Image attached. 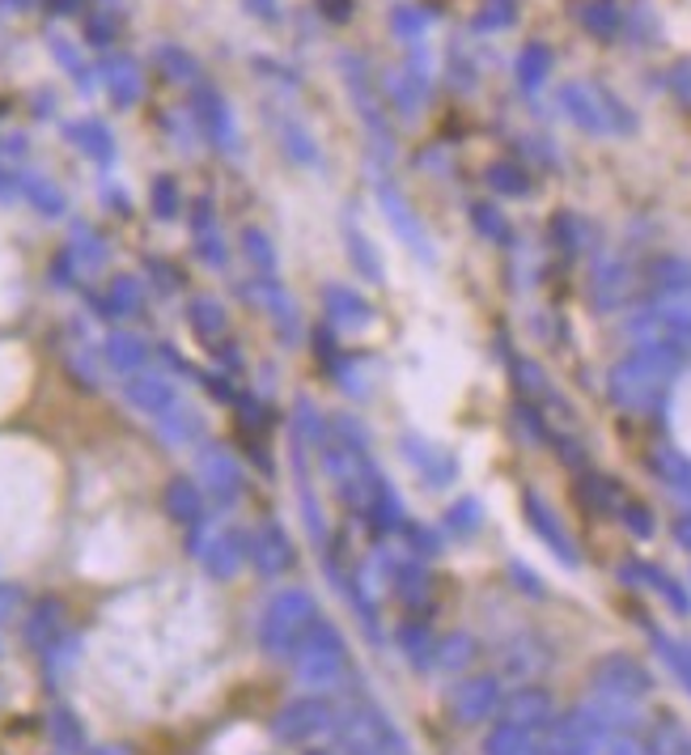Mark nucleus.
Returning a JSON list of instances; mask_svg holds the SVG:
<instances>
[{
  "instance_id": "nucleus-1",
  "label": "nucleus",
  "mask_w": 691,
  "mask_h": 755,
  "mask_svg": "<svg viewBox=\"0 0 691 755\" xmlns=\"http://www.w3.org/2000/svg\"><path fill=\"white\" fill-rule=\"evenodd\" d=\"M683 348L661 345V340H645L636 345L628 357H620L611 370H607V395L611 404L624 412H636V416H649V412H661L675 378L683 370Z\"/></svg>"
},
{
  "instance_id": "nucleus-2",
  "label": "nucleus",
  "mask_w": 691,
  "mask_h": 755,
  "mask_svg": "<svg viewBox=\"0 0 691 755\" xmlns=\"http://www.w3.org/2000/svg\"><path fill=\"white\" fill-rule=\"evenodd\" d=\"M322 620L318 616V602L310 590L293 586V590H281V595L268 602L263 620H259V645L272 654V658H297V650L306 645V636L315 632V624Z\"/></svg>"
},
{
  "instance_id": "nucleus-3",
  "label": "nucleus",
  "mask_w": 691,
  "mask_h": 755,
  "mask_svg": "<svg viewBox=\"0 0 691 755\" xmlns=\"http://www.w3.org/2000/svg\"><path fill=\"white\" fill-rule=\"evenodd\" d=\"M318 463H322V475H327L331 493L361 518L370 497H374V480L382 467H377L370 454H361V450H352V446H344V441L336 438H327L318 446Z\"/></svg>"
},
{
  "instance_id": "nucleus-4",
  "label": "nucleus",
  "mask_w": 691,
  "mask_h": 755,
  "mask_svg": "<svg viewBox=\"0 0 691 755\" xmlns=\"http://www.w3.org/2000/svg\"><path fill=\"white\" fill-rule=\"evenodd\" d=\"M408 743L399 725L377 700H352L344 713L336 718V752L340 755H382L390 747Z\"/></svg>"
},
{
  "instance_id": "nucleus-5",
  "label": "nucleus",
  "mask_w": 691,
  "mask_h": 755,
  "mask_svg": "<svg viewBox=\"0 0 691 755\" xmlns=\"http://www.w3.org/2000/svg\"><path fill=\"white\" fill-rule=\"evenodd\" d=\"M293 671L306 688L315 692H327V688H340L348 675V641L344 632L336 629L331 620H318L315 632L306 636V645L297 650L293 658Z\"/></svg>"
},
{
  "instance_id": "nucleus-6",
  "label": "nucleus",
  "mask_w": 691,
  "mask_h": 755,
  "mask_svg": "<svg viewBox=\"0 0 691 755\" xmlns=\"http://www.w3.org/2000/svg\"><path fill=\"white\" fill-rule=\"evenodd\" d=\"M590 684H594L598 696H611V700H645L654 692V675L645 671V662H636L632 654H607V658L594 662L590 671Z\"/></svg>"
},
{
  "instance_id": "nucleus-7",
  "label": "nucleus",
  "mask_w": 691,
  "mask_h": 755,
  "mask_svg": "<svg viewBox=\"0 0 691 755\" xmlns=\"http://www.w3.org/2000/svg\"><path fill=\"white\" fill-rule=\"evenodd\" d=\"M399 454L408 459V467L420 475L424 488H450V484L458 480V454L433 438L404 433V438H399Z\"/></svg>"
},
{
  "instance_id": "nucleus-8",
  "label": "nucleus",
  "mask_w": 691,
  "mask_h": 755,
  "mask_svg": "<svg viewBox=\"0 0 691 755\" xmlns=\"http://www.w3.org/2000/svg\"><path fill=\"white\" fill-rule=\"evenodd\" d=\"M505 705L501 679L497 675H475L450 688V718L458 725H479L488 718H497Z\"/></svg>"
},
{
  "instance_id": "nucleus-9",
  "label": "nucleus",
  "mask_w": 691,
  "mask_h": 755,
  "mask_svg": "<svg viewBox=\"0 0 691 755\" xmlns=\"http://www.w3.org/2000/svg\"><path fill=\"white\" fill-rule=\"evenodd\" d=\"M336 718H340V713H336L331 700H322V696H302V700L284 705L281 713H276L272 730H276L281 743H306V739H315L322 730H336Z\"/></svg>"
},
{
  "instance_id": "nucleus-10",
  "label": "nucleus",
  "mask_w": 691,
  "mask_h": 755,
  "mask_svg": "<svg viewBox=\"0 0 691 755\" xmlns=\"http://www.w3.org/2000/svg\"><path fill=\"white\" fill-rule=\"evenodd\" d=\"M522 514H526V527H531L534 536L543 539V548L560 561L565 568H577L581 565V552H577V543H573V536L565 531V522H560V514L552 509V505L543 502L539 493H526L522 497Z\"/></svg>"
},
{
  "instance_id": "nucleus-11",
  "label": "nucleus",
  "mask_w": 691,
  "mask_h": 755,
  "mask_svg": "<svg viewBox=\"0 0 691 755\" xmlns=\"http://www.w3.org/2000/svg\"><path fill=\"white\" fill-rule=\"evenodd\" d=\"M382 568H386V582H390L395 598H399L408 611H424V607H429L433 577H429V568L420 565L416 556H390V552H382Z\"/></svg>"
},
{
  "instance_id": "nucleus-12",
  "label": "nucleus",
  "mask_w": 691,
  "mask_h": 755,
  "mask_svg": "<svg viewBox=\"0 0 691 755\" xmlns=\"http://www.w3.org/2000/svg\"><path fill=\"white\" fill-rule=\"evenodd\" d=\"M377 195H382L386 221H390V229L399 234V243H404V247H408V251L416 255L420 263H433V259H438V251H433V243H429V229H424V225H420V217H416V213L408 209V200H404V195H395L390 188H382Z\"/></svg>"
},
{
  "instance_id": "nucleus-13",
  "label": "nucleus",
  "mask_w": 691,
  "mask_h": 755,
  "mask_svg": "<svg viewBox=\"0 0 691 755\" xmlns=\"http://www.w3.org/2000/svg\"><path fill=\"white\" fill-rule=\"evenodd\" d=\"M322 306H327V318L336 327H348V331H370L377 318L374 302L361 289H352V284H327L322 289Z\"/></svg>"
},
{
  "instance_id": "nucleus-14",
  "label": "nucleus",
  "mask_w": 691,
  "mask_h": 755,
  "mask_svg": "<svg viewBox=\"0 0 691 755\" xmlns=\"http://www.w3.org/2000/svg\"><path fill=\"white\" fill-rule=\"evenodd\" d=\"M547 730H552V734H547V747H543L547 755H598L602 752V743H607L577 709H573L568 718H556Z\"/></svg>"
},
{
  "instance_id": "nucleus-15",
  "label": "nucleus",
  "mask_w": 691,
  "mask_h": 755,
  "mask_svg": "<svg viewBox=\"0 0 691 755\" xmlns=\"http://www.w3.org/2000/svg\"><path fill=\"white\" fill-rule=\"evenodd\" d=\"M501 713H505V722L526 725V730H543V725L556 722V705H552V692H547V688H534V684H522L518 692L505 696Z\"/></svg>"
},
{
  "instance_id": "nucleus-16",
  "label": "nucleus",
  "mask_w": 691,
  "mask_h": 755,
  "mask_svg": "<svg viewBox=\"0 0 691 755\" xmlns=\"http://www.w3.org/2000/svg\"><path fill=\"white\" fill-rule=\"evenodd\" d=\"M620 582H628V586H649L654 595L666 598V607L670 611H679V616H691V595L666 573V568L658 565H645V561H624L620 565Z\"/></svg>"
},
{
  "instance_id": "nucleus-17",
  "label": "nucleus",
  "mask_w": 691,
  "mask_h": 755,
  "mask_svg": "<svg viewBox=\"0 0 691 755\" xmlns=\"http://www.w3.org/2000/svg\"><path fill=\"white\" fill-rule=\"evenodd\" d=\"M628 293H632V277L620 259H602V263H594V277H590V302H594L598 315L620 311V306L628 302Z\"/></svg>"
},
{
  "instance_id": "nucleus-18",
  "label": "nucleus",
  "mask_w": 691,
  "mask_h": 755,
  "mask_svg": "<svg viewBox=\"0 0 691 755\" xmlns=\"http://www.w3.org/2000/svg\"><path fill=\"white\" fill-rule=\"evenodd\" d=\"M365 518H370V527H374L377 536L404 531V522H408V514H404V497H399V488L386 480V472H377L374 497H370V505H365Z\"/></svg>"
},
{
  "instance_id": "nucleus-19",
  "label": "nucleus",
  "mask_w": 691,
  "mask_h": 755,
  "mask_svg": "<svg viewBox=\"0 0 691 755\" xmlns=\"http://www.w3.org/2000/svg\"><path fill=\"white\" fill-rule=\"evenodd\" d=\"M649 472L661 488H670L675 497L691 502V459L679 446H654L649 450Z\"/></svg>"
},
{
  "instance_id": "nucleus-20",
  "label": "nucleus",
  "mask_w": 691,
  "mask_h": 755,
  "mask_svg": "<svg viewBox=\"0 0 691 755\" xmlns=\"http://www.w3.org/2000/svg\"><path fill=\"white\" fill-rule=\"evenodd\" d=\"M251 556L263 577H281V573H288L293 561H297V556H293V543H288V536H284L281 527H263V531L254 536Z\"/></svg>"
},
{
  "instance_id": "nucleus-21",
  "label": "nucleus",
  "mask_w": 691,
  "mask_h": 755,
  "mask_svg": "<svg viewBox=\"0 0 691 755\" xmlns=\"http://www.w3.org/2000/svg\"><path fill=\"white\" fill-rule=\"evenodd\" d=\"M484 755H547V752L534 739V730L513 722H497L484 734Z\"/></svg>"
},
{
  "instance_id": "nucleus-22",
  "label": "nucleus",
  "mask_w": 691,
  "mask_h": 755,
  "mask_svg": "<svg viewBox=\"0 0 691 755\" xmlns=\"http://www.w3.org/2000/svg\"><path fill=\"white\" fill-rule=\"evenodd\" d=\"M395 645H399V654L416 666V671H429L433 666V650H438V636L429 632V624L424 620H408V624H399L395 629Z\"/></svg>"
},
{
  "instance_id": "nucleus-23",
  "label": "nucleus",
  "mask_w": 691,
  "mask_h": 755,
  "mask_svg": "<svg viewBox=\"0 0 691 755\" xmlns=\"http://www.w3.org/2000/svg\"><path fill=\"white\" fill-rule=\"evenodd\" d=\"M475 658H479V645H475L472 632H445V636H438V650H433V666H438V671L458 675V671H467Z\"/></svg>"
},
{
  "instance_id": "nucleus-24",
  "label": "nucleus",
  "mask_w": 691,
  "mask_h": 755,
  "mask_svg": "<svg viewBox=\"0 0 691 755\" xmlns=\"http://www.w3.org/2000/svg\"><path fill=\"white\" fill-rule=\"evenodd\" d=\"M348 259H352V268H356V277L365 284H382L386 281V268H382V255L374 251V243L356 229V225H348Z\"/></svg>"
},
{
  "instance_id": "nucleus-25",
  "label": "nucleus",
  "mask_w": 691,
  "mask_h": 755,
  "mask_svg": "<svg viewBox=\"0 0 691 755\" xmlns=\"http://www.w3.org/2000/svg\"><path fill=\"white\" fill-rule=\"evenodd\" d=\"M484 527V502L479 497H458L445 509V531L458 539H472Z\"/></svg>"
},
{
  "instance_id": "nucleus-26",
  "label": "nucleus",
  "mask_w": 691,
  "mask_h": 755,
  "mask_svg": "<svg viewBox=\"0 0 691 755\" xmlns=\"http://www.w3.org/2000/svg\"><path fill=\"white\" fill-rule=\"evenodd\" d=\"M505 671L509 675H522V679H531V675H539L543 666H547V654H534V641L531 636H522V641H513V645H505Z\"/></svg>"
},
{
  "instance_id": "nucleus-27",
  "label": "nucleus",
  "mask_w": 691,
  "mask_h": 755,
  "mask_svg": "<svg viewBox=\"0 0 691 755\" xmlns=\"http://www.w3.org/2000/svg\"><path fill=\"white\" fill-rule=\"evenodd\" d=\"M577 493H581V502L590 505L594 514H611V509H620V488L607 480V475H586V480H577Z\"/></svg>"
},
{
  "instance_id": "nucleus-28",
  "label": "nucleus",
  "mask_w": 691,
  "mask_h": 755,
  "mask_svg": "<svg viewBox=\"0 0 691 755\" xmlns=\"http://www.w3.org/2000/svg\"><path fill=\"white\" fill-rule=\"evenodd\" d=\"M654 645H658V658L679 675V684H683L691 696V645H683V641H675V636H666V632H658V629H654Z\"/></svg>"
},
{
  "instance_id": "nucleus-29",
  "label": "nucleus",
  "mask_w": 691,
  "mask_h": 755,
  "mask_svg": "<svg viewBox=\"0 0 691 755\" xmlns=\"http://www.w3.org/2000/svg\"><path fill=\"white\" fill-rule=\"evenodd\" d=\"M242 561H247V539L242 536L217 539V543H213V552H208V568H213L217 577H234Z\"/></svg>"
},
{
  "instance_id": "nucleus-30",
  "label": "nucleus",
  "mask_w": 691,
  "mask_h": 755,
  "mask_svg": "<svg viewBox=\"0 0 691 755\" xmlns=\"http://www.w3.org/2000/svg\"><path fill=\"white\" fill-rule=\"evenodd\" d=\"M509 370H513V382H518V391H522L526 399H552L547 374H543L534 361H526V357H509Z\"/></svg>"
},
{
  "instance_id": "nucleus-31",
  "label": "nucleus",
  "mask_w": 691,
  "mask_h": 755,
  "mask_svg": "<svg viewBox=\"0 0 691 755\" xmlns=\"http://www.w3.org/2000/svg\"><path fill=\"white\" fill-rule=\"evenodd\" d=\"M645 755H691V739L683 725L666 722L658 725L654 734H649V743H645Z\"/></svg>"
},
{
  "instance_id": "nucleus-32",
  "label": "nucleus",
  "mask_w": 691,
  "mask_h": 755,
  "mask_svg": "<svg viewBox=\"0 0 691 755\" xmlns=\"http://www.w3.org/2000/svg\"><path fill=\"white\" fill-rule=\"evenodd\" d=\"M263 297H268V306H272V318L281 323L284 340L297 331V306L288 302V293L281 289V281H272V277H263Z\"/></svg>"
},
{
  "instance_id": "nucleus-33",
  "label": "nucleus",
  "mask_w": 691,
  "mask_h": 755,
  "mask_svg": "<svg viewBox=\"0 0 691 755\" xmlns=\"http://www.w3.org/2000/svg\"><path fill=\"white\" fill-rule=\"evenodd\" d=\"M331 438L352 446V450H361V454H370V446H374L370 429H365V420H361V416H352V412H340V416L331 420Z\"/></svg>"
},
{
  "instance_id": "nucleus-34",
  "label": "nucleus",
  "mask_w": 691,
  "mask_h": 755,
  "mask_svg": "<svg viewBox=\"0 0 691 755\" xmlns=\"http://www.w3.org/2000/svg\"><path fill=\"white\" fill-rule=\"evenodd\" d=\"M56 629H60V602H52V598H47V602H38L34 620L26 624V641L43 650V645H47V641L56 636Z\"/></svg>"
},
{
  "instance_id": "nucleus-35",
  "label": "nucleus",
  "mask_w": 691,
  "mask_h": 755,
  "mask_svg": "<svg viewBox=\"0 0 691 755\" xmlns=\"http://www.w3.org/2000/svg\"><path fill=\"white\" fill-rule=\"evenodd\" d=\"M649 281L658 284L661 293H683V289H691V263H683V259H658Z\"/></svg>"
},
{
  "instance_id": "nucleus-36",
  "label": "nucleus",
  "mask_w": 691,
  "mask_h": 755,
  "mask_svg": "<svg viewBox=\"0 0 691 755\" xmlns=\"http://www.w3.org/2000/svg\"><path fill=\"white\" fill-rule=\"evenodd\" d=\"M166 509H170L179 522H195V518H200V497H195L191 480H174V484L166 488Z\"/></svg>"
},
{
  "instance_id": "nucleus-37",
  "label": "nucleus",
  "mask_w": 691,
  "mask_h": 755,
  "mask_svg": "<svg viewBox=\"0 0 691 755\" xmlns=\"http://www.w3.org/2000/svg\"><path fill=\"white\" fill-rule=\"evenodd\" d=\"M472 225L488 238V243H497V247H505L513 234H509V221L492 209V204H472Z\"/></svg>"
},
{
  "instance_id": "nucleus-38",
  "label": "nucleus",
  "mask_w": 691,
  "mask_h": 755,
  "mask_svg": "<svg viewBox=\"0 0 691 755\" xmlns=\"http://www.w3.org/2000/svg\"><path fill=\"white\" fill-rule=\"evenodd\" d=\"M404 543L411 548V556L416 561H433V556H441L445 548H441V536L433 531V527H424V522H404Z\"/></svg>"
},
{
  "instance_id": "nucleus-39",
  "label": "nucleus",
  "mask_w": 691,
  "mask_h": 755,
  "mask_svg": "<svg viewBox=\"0 0 691 755\" xmlns=\"http://www.w3.org/2000/svg\"><path fill=\"white\" fill-rule=\"evenodd\" d=\"M52 739L60 743L64 752H81L86 747V734H81V725H77V718L72 713H52Z\"/></svg>"
},
{
  "instance_id": "nucleus-40",
  "label": "nucleus",
  "mask_w": 691,
  "mask_h": 755,
  "mask_svg": "<svg viewBox=\"0 0 691 755\" xmlns=\"http://www.w3.org/2000/svg\"><path fill=\"white\" fill-rule=\"evenodd\" d=\"M620 522H624V527H628L636 539H649V536H654V514H649V505L624 502V505H620Z\"/></svg>"
},
{
  "instance_id": "nucleus-41",
  "label": "nucleus",
  "mask_w": 691,
  "mask_h": 755,
  "mask_svg": "<svg viewBox=\"0 0 691 755\" xmlns=\"http://www.w3.org/2000/svg\"><path fill=\"white\" fill-rule=\"evenodd\" d=\"M111 361H115L120 370H132V365L145 361V348H140V340H132V336H115V340H111Z\"/></svg>"
},
{
  "instance_id": "nucleus-42",
  "label": "nucleus",
  "mask_w": 691,
  "mask_h": 755,
  "mask_svg": "<svg viewBox=\"0 0 691 755\" xmlns=\"http://www.w3.org/2000/svg\"><path fill=\"white\" fill-rule=\"evenodd\" d=\"M213 488H217V497H225V502H234V497H238V488H242V484H238V467H234V463H229V459H225V463H213Z\"/></svg>"
},
{
  "instance_id": "nucleus-43",
  "label": "nucleus",
  "mask_w": 691,
  "mask_h": 755,
  "mask_svg": "<svg viewBox=\"0 0 691 755\" xmlns=\"http://www.w3.org/2000/svg\"><path fill=\"white\" fill-rule=\"evenodd\" d=\"M191 318H195V327H200V331H208V336H213L220 323H225V318H220V306H217V302H208V297H200V302H195Z\"/></svg>"
},
{
  "instance_id": "nucleus-44",
  "label": "nucleus",
  "mask_w": 691,
  "mask_h": 755,
  "mask_svg": "<svg viewBox=\"0 0 691 755\" xmlns=\"http://www.w3.org/2000/svg\"><path fill=\"white\" fill-rule=\"evenodd\" d=\"M509 577H513V586H518L522 595L543 598V582H539V573H534V568H526L522 561H513V565H509Z\"/></svg>"
},
{
  "instance_id": "nucleus-45",
  "label": "nucleus",
  "mask_w": 691,
  "mask_h": 755,
  "mask_svg": "<svg viewBox=\"0 0 691 755\" xmlns=\"http://www.w3.org/2000/svg\"><path fill=\"white\" fill-rule=\"evenodd\" d=\"M602 755H645V747L632 743L628 734H611V739L602 743Z\"/></svg>"
},
{
  "instance_id": "nucleus-46",
  "label": "nucleus",
  "mask_w": 691,
  "mask_h": 755,
  "mask_svg": "<svg viewBox=\"0 0 691 755\" xmlns=\"http://www.w3.org/2000/svg\"><path fill=\"white\" fill-rule=\"evenodd\" d=\"M247 251H251L254 263H263V268H272L276 259H272V247H268V238L263 234H247Z\"/></svg>"
},
{
  "instance_id": "nucleus-47",
  "label": "nucleus",
  "mask_w": 691,
  "mask_h": 755,
  "mask_svg": "<svg viewBox=\"0 0 691 755\" xmlns=\"http://www.w3.org/2000/svg\"><path fill=\"white\" fill-rule=\"evenodd\" d=\"M492 188H501V191H526V183H522V179H513V170H492Z\"/></svg>"
},
{
  "instance_id": "nucleus-48",
  "label": "nucleus",
  "mask_w": 691,
  "mask_h": 755,
  "mask_svg": "<svg viewBox=\"0 0 691 755\" xmlns=\"http://www.w3.org/2000/svg\"><path fill=\"white\" fill-rule=\"evenodd\" d=\"M13 607H18V590L13 586H0V620H9Z\"/></svg>"
},
{
  "instance_id": "nucleus-49",
  "label": "nucleus",
  "mask_w": 691,
  "mask_h": 755,
  "mask_svg": "<svg viewBox=\"0 0 691 755\" xmlns=\"http://www.w3.org/2000/svg\"><path fill=\"white\" fill-rule=\"evenodd\" d=\"M675 543H679V548H688V552H691V514H683V518L675 522Z\"/></svg>"
},
{
  "instance_id": "nucleus-50",
  "label": "nucleus",
  "mask_w": 691,
  "mask_h": 755,
  "mask_svg": "<svg viewBox=\"0 0 691 755\" xmlns=\"http://www.w3.org/2000/svg\"><path fill=\"white\" fill-rule=\"evenodd\" d=\"M382 755H411L408 743H399V747H390V752H382Z\"/></svg>"
},
{
  "instance_id": "nucleus-51",
  "label": "nucleus",
  "mask_w": 691,
  "mask_h": 755,
  "mask_svg": "<svg viewBox=\"0 0 691 755\" xmlns=\"http://www.w3.org/2000/svg\"><path fill=\"white\" fill-rule=\"evenodd\" d=\"M306 755H331V752H306Z\"/></svg>"
}]
</instances>
